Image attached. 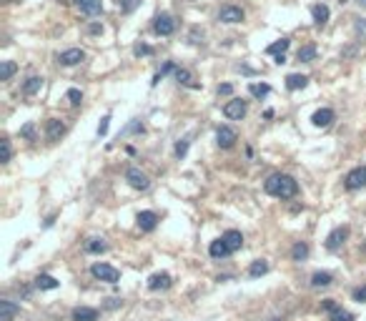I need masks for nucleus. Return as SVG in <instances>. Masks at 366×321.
Listing matches in <instances>:
<instances>
[{"label":"nucleus","instance_id":"1","mask_svg":"<svg viewBox=\"0 0 366 321\" xmlns=\"http://www.w3.org/2000/svg\"><path fill=\"white\" fill-rule=\"evenodd\" d=\"M263 188H266L269 196H276V199H293V196L298 194V183H296L291 176H286V173L269 176L266 183H263Z\"/></svg>","mask_w":366,"mask_h":321},{"label":"nucleus","instance_id":"2","mask_svg":"<svg viewBox=\"0 0 366 321\" xmlns=\"http://www.w3.org/2000/svg\"><path fill=\"white\" fill-rule=\"evenodd\" d=\"M90 274H93L95 279L108 281V283H118V279H121V271L113 269V266H108V264H93V266H90Z\"/></svg>","mask_w":366,"mask_h":321},{"label":"nucleus","instance_id":"3","mask_svg":"<svg viewBox=\"0 0 366 321\" xmlns=\"http://www.w3.org/2000/svg\"><path fill=\"white\" fill-rule=\"evenodd\" d=\"M223 116L231 118V120H241L246 116V101H241V98L228 101V103L223 106Z\"/></svg>","mask_w":366,"mask_h":321},{"label":"nucleus","instance_id":"4","mask_svg":"<svg viewBox=\"0 0 366 321\" xmlns=\"http://www.w3.org/2000/svg\"><path fill=\"white\" fill-rule=\"evenodd\" d=\"M366 186V166H359V168H354L349 176H346V188L349 191H359V188H364Z\"/></svg>","mask_w":366,"mask_h":321},{"label":"nucleus","instance_id":"5","mask_svg":"<svg viewBox=\"0 0 366 321\" xmlns=\"http://www.w3.org/2000/svg\"><path fill=\"white\" fill-rule=\"evenodd\" d=\"M125 181H128L133 188H138V191H146L148 183H151L148 176H146L143 171H138V168H128V171H125Z\"/></svg>","mask_w":366,"mask_h":321},{"label":"nucleus","instance_id":"6","mask_svg":"<svg viewBox=\"0 0 366 321\" xmlns=\"http://www.w3.org/2000/svg\"><path fill=\"white\" fill-rule=\"evenodd\" d=\"M346 239H349V229H346V226L334 229V231L328 234V239H326V248H328V251H339Z\"/></svg>","mask_w":366,"mask_h":321},{"label":"nucleus","instance_id":"7","mask_svg":"<svg viewBox=\"0 0 366 321\" xmlns=\"http://www.w3.org/2000/svg\"><path fill=\"white\" fill-rule=\"evenodd\" d=\"M153 30H156L158 36H171V33L176 30V20H173L168 13H161V15L156 18V23H153Z\"/></svg>","mask_w":366,"mask_h":321},{"label":"nucleus","instance_id":"8","mask_svg":"<svg viewBox=\"0 0 366 321\" xmlns=\"http://www.w3.org/2000/svg\"><path fill=\"white\" fill-rule=\"evenodd\" d=\"M218 20L221 23H241L244 20V10L236 8V5H223L221 13H218Z\"/></svg>","mask_w":366,"mask_h":321},{"label":"nucleus","instance_id":"9","mask_svg":"<svg viewBox=\"0 0 366 321\" xmlns=\"http://www.w3.org/2000/svg\"><path fill=\"white\" fill-rule=\"evenodd\" d=\"M216 141H218L221 148H231V146L236 143V131L228 128V125H221V128L216 131Z\"/></svg>","mask_w":366,"mask_h":321},{"label":"nucleus","instance_id":"10","mask_svg":"<svg viewBox=\"0 0 366 321\" xmlns=\"http://www.w3.org/2000/svg\"><path fill=\"white\" fill-rule=\"evenodd\" d=\"M83 58H85V53H83L81 48H68V50H63V53L58 55V60H60L63 66H78Z\"/></svg>","mask_w":366,"mask_h":321},{"label":"nucleus","instance_id":"11","mask_svg":"<svg viewBox=\"0 0 366 321\" xmlns=\"http://www.w3.org/2000/svg\"><path fill=\"white\" fill-rule=\"evenodd\" d=\"M63 133H65V125H63V120L48 118V123H45V136H48V141H58Z\"/></svg>","mask_w":366,"mask_h":321},{"label":"nucleus","instance_id":"12","mask_svg":"<svg viewBox=\"0 0 366 321\" xmlns=\"http://www.w3.org/2000/svg\"><path fill=\"white\" fill-rule=\"evenodd\" d=\"M221 239H223V243L228 246V251H231V253H234V251H239V248L244 246V236H241V231H236V229L226 231Z\"/></svg>","mask_w":366,"mask_h":321},{"label":"nucleus","instance_id":"13","mask_svg":"<svg viewBox=\"0 0 366 321\" xmlns=\"http://www.w3.org/2000/svg\"><path fill=\"white\" fill-rule=\"evenodd\" d=\"M136 221H138L141 231H153V229H156V223H158V216H156L153 211H141Z\"/></svg>","mask_w":366,"mask_h":321},{"label":"nucleus","instance_id":"14","mask_svg":"<svg viewBox=\"0 0 366 321\" xmlns=\"http://www.w3.org/2000/svg\"><path fill=\"white\" fill-rule=\"evenodd\" d=\"M18 311H20L18 304H13V301H8V299L0 301V321H13Z\"/></svg>","mask_w":366,"mask_h":321},{"label":"nucleus","instance_id":"15","mask_svg":"<svg viewBox=\"0 0 366 321\" xmlns=\"http://www.w3.org/2000/svg\"><path fill=\"white\" fill-rule=\"evenodd\" d=\"M331 120H334V111H331V108H321V111H316V113L311 116V123L319 125V128L331 125Z\"/></svg>","mask_w":366,"mask_h":321},{"label":"nucleus","instance_id":"16","mask_svg":"<svg viewBox=\"0 0 366 321\" xmlns=\"http://www.w3.org/2000/svg\"><path fill=\"white\" fill-rule=\"evenodd\" d=\"M73 321H98V311L90 306H78L73 309Z\"/></svg>","mask_w":366,"mask_h":321},{"label":"nucleus","instance_id":"17","mask_svg":"<svg viewBox=\"0 0 366 321\" xmlns=\"http://www.w3.org/2000/svg\"><path fill=\"white\" fill-rule=\"evenodd\" d=\"M311 15H314V23H316L319 28H324L326 23H328V8H326L324 3L314 5V8H311Z\"/></svg>","mask_w":366,"mask_h":321},{"label":"nucleus","instance_id":"18","mask_svg":"<svg viewBox=\"0 0 366 321\" xmlns=\"http://www.w3.org/2000/svg\"><path fill=\"white\" fill-rule=\"evenodd\" d=\"M168 286H171V276H168V274H153V276H151V279H148V288H151V291H158V288H168Z\"/></svg>","mask_w":366,"mask_h":321},{"label":"nucleus","instance_id":"19","mask_svg":"<svg viewBox=\"0 0 366 321\" xmlns=\"http://www.w3.org/2000/svg\"><path fill=\"white\" fill-rule=\"evenodd\" d=\"M208 253H211L213 259H226L231 251H228V246L223 243V239H216L211 246H208Z\"/></svg>","mask_w":366,"mask_h":321},{"label":"nucleus","instance_id":"20","mask_svg":"<svg viewBox=\"0 0 366 321\" xmlns=\"http://www.w3.org/2000/svg\"><path fill=\"white\" fill-rule=\"evenodd\" d=\"M306 85H309V78H306V76H298V73L286 76V88H288V90H301V88H306Z\"/></svg>","mask_w":366,"mask_h":321},{"label":"nucleus","instance_id":"21","mask_svg":"<svg viewBox=\"0 0 366 321\" xmlns=\"http://www.w3.org/2000/svg\"><path fill=\"white\" fill-rule=\"evenodd\" d=\"M76 5L81 8L85 15H98V13H101V8H103V5H101V0H76Z\"/></svg>","mask_w":366,"mask_h":321},{"label":"nucleus","instance_id":"22","mask_svg":"<svg viewBox=\"0 0 366 321\" xmlns=\"http://www.w3.org/2000/svg\"><path fill=\"white\" fill-rule=\"evenodd\" d=\"M288 45H291V40H288V38H281V40H276V43H271V45L266 48V53H269V55H276V58H281V55H286Z\"/></svg>","mask_w":366,"mask_h":321},{"label":"nucleus","instance_id":"23","mask_svg":"<svg viewBox=\"0 0 366 321\" xmlns=\"http://www.w3.org/2000/svg\"><path fill=\"white\" fill-rule=\"evenodd\" d=\"M36 286H38L41 291H50V288H58V286H60V281L53 279L50 274H41V276L36 279Z\"/></svg>","mask_w":366,"mask_h":321},{"label":"nucleus","instance_id":"24","mask_svg":"<svg viewBox=\"0 0 366 321\" xmlns=\"http://www.w3.org/2000/svg\"><path fill=\"white\" fill-rule=\"evenodd\" d=\"M85 251L88 253H103V251H108V243L103 239H88L85 241Z\"/></svg>","mask_w":366,"mask_h":321},{"label":"nucleus","instance_id":"25","mask_svg":"<svg viewBox=\"0 0 366 321\" xmlns=\"http://www.w3.org/2000/svg\"><path fill=\"white\" fill-rule=\"evenodd\" d=\"M301 63H311V60H316V45H304L301 50H298V55H296Z\"/></svg>","mask_w":366,"mask_h":321},{"label":"nucleus","instance_id":"26","mask_svg":"<svg viewBox=\"0 0 366 321\" xmlns=\"http://www.w3.org/2000/svg\"><path fill=\"white\" fill-rule=\"evenodd\" d=\"M306 256H309V246H306L304 241L293 243V248H291V259H293V261H304Z\"/></svg>","mask_w":366,"mask_h":321},{"label":"nucleus","instance_id":"27","mask_svg":"<svg viewBox=\"0 0 366 321\" xmlns=\"http://www.w3.org/2000/svg\"><path fill=\"white\" fill-rule=\"evenodd\" d=\"M334 281V276L331 274H326V271H319V274H314L311 276V286H316V288H324V286H328Z\"/></svg>","mask_w":366,"mask_h":321},{"label":"nucleus","instance_id":"28","mask_svg":"<svg viewBox=\"0 0 366 321\" xmlns=\"http://www.w3.org/2000/svg\"><path fill=\"white\" fill-rule=\"evenodd\" d=\"M248 90H251V95H253V98H263V95H269V93H271V85H266V83H251V85H248Z\"/></svg>","mask_w":366,"mask_h":321},{"label":"nucleus","instance_id":"29","mask_svg":"<svg viewBox=\"0 0 366 321\" xmlns=\"http://www.w3.org/2000/svg\"><path fill=\"white\" fill-rule=\"evenodd\" d=\"M15 71H18V66H15L13 60H3V66H0V80H10Z\"/></svg>","mask_w":366,"mask_h":321},{"label":"nucleus","instance_id":"30","mask_svg":"<svg viewBox=\"0 0 366 321\" xmlns=\"http://www.w3.org/2000/svg\"><path fill=\"white\" fill-rule=\"evenodd\" d=\"M266 271H269V264H266L263 259H258V261H253V264H251V269H248V274H251L253 279H256V276H263Z\"/></svg>","mask_w":366,"mask_h":321},{"label":"nucleus","instance_id":"31","mask_svg":"<svg viewBox=\"0 0 366 321\" xmlns=\"http://www.w3.org/2000/svg\"><path fill=\"white\" fill-rule=\"evenodd\" d=\"M41 85H43V78H38V76H30V78H28V83H25V93H28V95H33V93H38V90H41Z\"/></svg>","mask_w":366,"mask_h":321},{"label":"nucleus","instance_id":"32","mask_svg":"<svg viewBox=\"0 0 366 321\" xmlns=\"http://www.w3.org/2000/svg\"><path fill=\"white\" fill-rule=\"evenodd\" d=\"M328 316H331V321H354V316H351L349 311H344V309H339V306H336V309H331V311H328Z\"/></svg>","mask_w":366,"mask_h":321},{"label":"nucleus","instance_id":"33","mask_svg":"<svg viewBox=\"0 0 366 321\" xmlns=\"http://www.w3.org/2000/svg\"><path fill=\"white\" fill-rule=\"evenodd\" d=\"M65 98L71 101V106H81V101H83V93L78 90V88H71L68 93H65Z\"/></svg>","mask_w":366,"mask_h":321},{"label":"nucleus","instance_id":"34","mask_svg":"<svg viewBox=\"0 0 366 321\" xmlns=\"http://www.w3.org/2000/svg\"><path fill=\"white\" fill-rule=\"evenodd\" d=\"M188 143H191L188 138H181V141L176 143V156H178V158H183V156L188 153Z\"/></svg>","mask_w":366,"mask_h":321},{"label":"nucleus","instance_id":"35","mask_svg":"<svg viewBox=\"0 0 366 321\" xmlns=\"http://www.w3.org/2000/svg\"><path fill=\"white\" fill-rule=\"evenodd\" d=\"M121 3V10L123 13H133L138 5H141V0H118Z\"/></svg>","mask_w":366,"mask_h":321},{"label":"nucleus","instance_id":"36","mask_svg":"<svg viewBox=\"0 0 366 321\" xmlns=\"http://www.w3.org/2000/svg\"><path fill=\"white\" fill-rule=\"evenodd\" d=\"M20 136L28 138V141H33V138H36V125H33V123H25V125L20 128Z\"/></svg>","mask_w":366,"mask_h":321},{"label":"nucleus","instance_id":"37","mask_svg":"<svg viewBox=\"0 0 366 321\" xmlns=\"http://www.w3.org/2000/svg\"><path fill=\"white\" fill-rule=\"evenodd\" d=\"M176 80H178V83H183V85H193V80H191V73H188V71H181V68L176 71Z\"/></svg>","mask_w":366,"mask_h":321},{"label":"nucleus","instance_id":"38","mask_svg":"<svg viewBox=\"0 0 366 321\" xmlns=\"http://www.w3.org/2000/svg\"><path fill=\"white\" fill-rule=\"evenodd\" d=\"M108 125H111V116H103V118H101V123H98V136H101V138L108 133Z\"/></svg>","mask_w":366,"mask_h":321},{"label":"nucleus","instance_id":"39","mask_svg":"<svg viewBox=\"0 0 366 321\" xmlns=\"http://www.w3.org/2000/svg\"><path fill=\"white\" fill-rule=\"evenodd\" d=\"M133 53H136V55L141 58V55H151L153 50H151V45H146V43H138V45L133 48Z\"/></svg>","mask_w":366,"mask_h":321},{"label":"nucleus","instance_id":"40","mask_svg":"<svg viewBox=\"0 0 366 321\" xmlns=\"http://www.w3.org/2000/svg\"><path fill=\"white\" fill-rule=\"evenodd\" d=\"M128 133H143V125H141V120H136V123H130L125 131H123V136H128Z\"/></svg>","mask_w":366,"mask_h":321},{"label":"nucleus","instance_id":"41","mask_svg":"<svg viewBox=\"0 0 366 321\" xmlns=\"http://www.w3.org/2000/svg\"><path fill=\"white\" fill-rule=\"evenodd\" d=\"M0 146H3V163H8L10 160V141H0Z\"/></svg>","mask_w":366,"mask_h":321},{"label":"nucleus","instance_id":"42","mask_svg":"<svg viewBox=\"0 0 366 321\" xmlns=\"http://www.w3.org/2000/svg\"><path fill=\"white\" fill-rule=\"evenodd\" d=\"M231 93H234V85H231V83L218 85V95H231Z\"/></svg>","mask_w":366,"mask_h":321},{"label":"nucleus","instance_id":"43","mask_svg":"<svg viewBox=\"0 0 366 321\" xmlns=\"http://www.w3.org/2000/svg\"><path fill=\"white\" fill-rule=\"evenodd\" d=\"M354 301H366V286H361V288L354 291Z\"/></svg>","mask_w":366,"mask_h":321},{"label":"nucleus","instance_id":"44","mask_svg":"<svg viewBox=\"0 0 366 321\" xmlns=\"http://www.w3.org/2000/svg\"><path fill=\"white\" fill-rule=\"evenodd\" d=\"M88 30H90V33H101V30H103V25H98V23H93V25H90Z\"/></svg>","mask_w":366,"mask_h":321},{"label":"nucleus","instance_id":"45","mask_svg":"<svg viewBox=\"0 0 366 321\" xmlns=\"http://www.w3.org/2000/svg\"><path fill=\"white\" fill-rule=\"evenodd\" d=\"M361 5H364V8H366V0H361Z\"/></svg>","mask_w":366,"mask_h":321},{"label":"nucleus","instance_id":"46","mask_svg":"<svg viewBox=\"0 0 366 321\" xmlns=\"http://www.w3.org/2000/svg\"><path fill=\"white\" fill-rule=\"evenodd\" d=\"M274 321H284V319H274Z\"/></svg>","mask_w":366,"mask_h":321}]
</instances>
